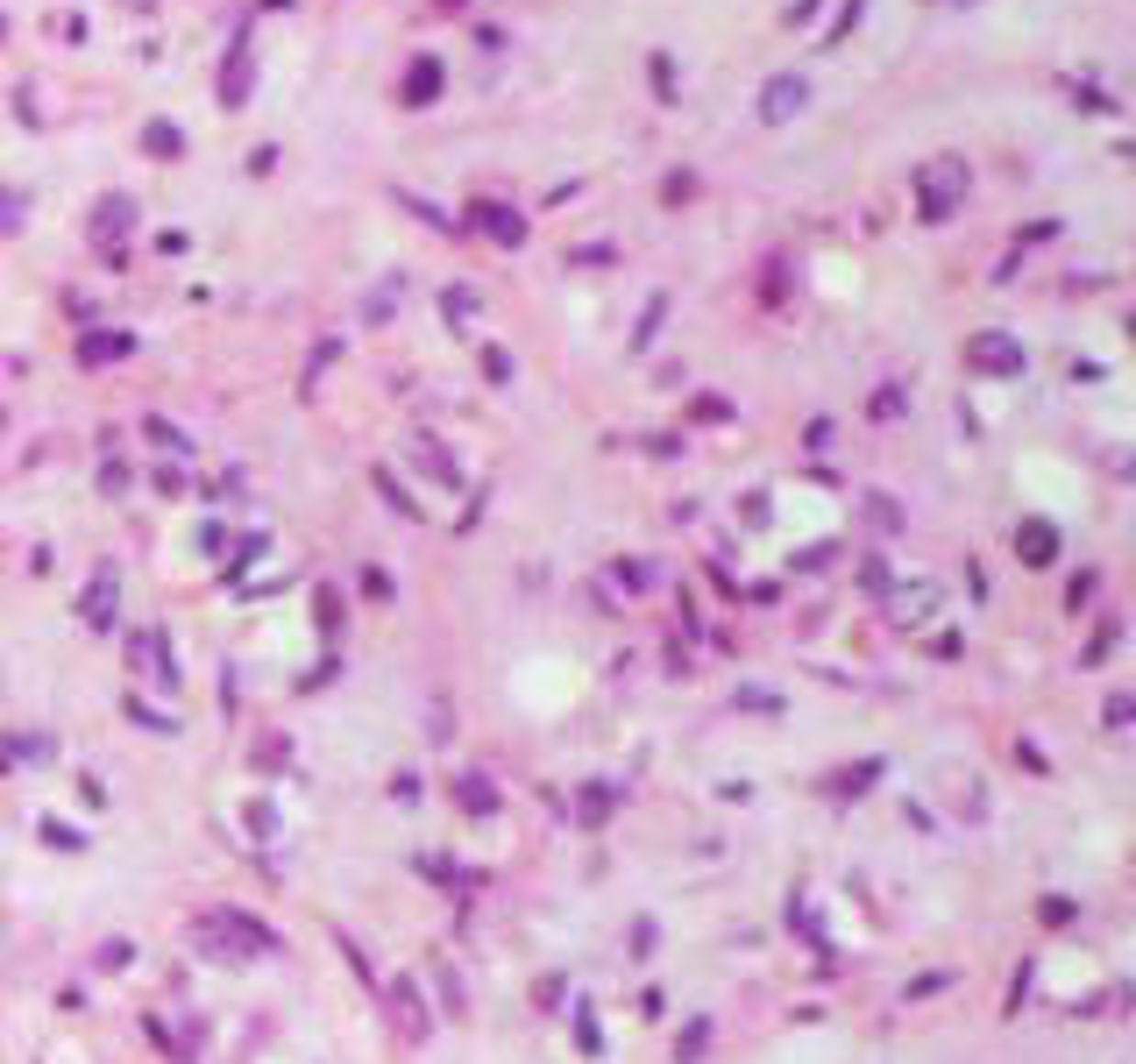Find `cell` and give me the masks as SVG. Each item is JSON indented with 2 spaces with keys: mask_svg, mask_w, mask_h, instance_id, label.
<instances>
[{
  "mask_svg": "<svg viewBox=\"0 0 1136 1064\" xmlns=\"http://www.w3.org/2000/svg\"><path fill=\"white\" fill-rule=\"evenodd\" d=\"M796 106H803V79H774L760 93V121H788Z\"/></svg>",
  "mask_w": 1136,
  "mask_h": 1064,
  "instance_id": "obj_1",
  "label": "cell"
}]
</instances>
